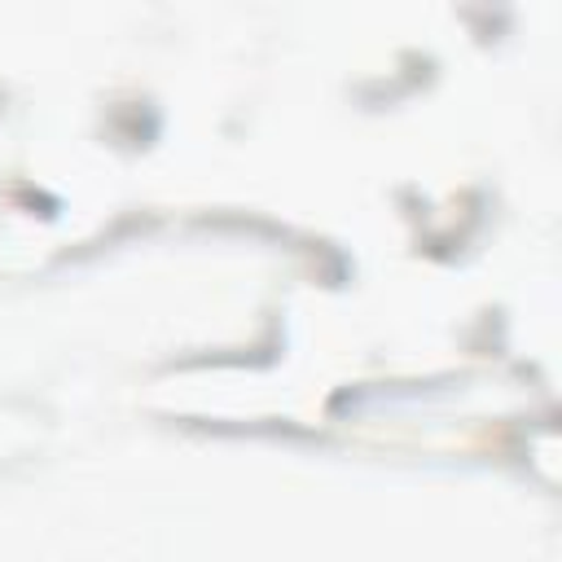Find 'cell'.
Here are the masks:
<instances>
[{"label":"cell","mask_w":562,"mask_h":562,"mask_svg":"<svg viewBox=\"0 0 562 562\" xmlns=\"http://www.w3.org/2000/svg\"><path fill=\"white\" fill-rule=\"evenodd\" d=\"M53 439V413L26 395H0V474L26 470Z\"/></svg>","instance_id":"cell-1"}]
</instances>
